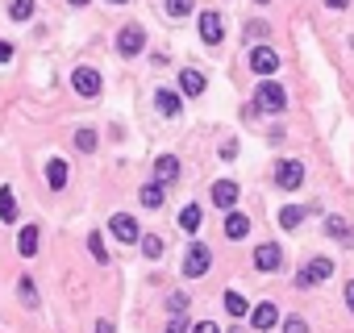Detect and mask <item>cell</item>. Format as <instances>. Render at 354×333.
Masks as SVG:
<instances>
[{
    "label": "cell",
    "mask_w": 354,
    "mask_h": 333,
    "mask_svg": "<svg viewBox=\"0 0 354 333\" xmlns=\"http://www.w3.org/2000/svg\"><path fill=\"white\" fill-rule=\"evenodd\" d=\"M209 267H213V250L205 242H192L188 254H184V275L188 280H200V275H209Z\"/></svg>",
    "instance_id": "cell-1"
},
{
    "label": "cell",
    "mask_w": 354,
    "mask_h": 333,
    "mask_svg": "<svg viewBox=\"0 0 354 333\" xmlns=\"http://www.w3.org/2000/svg\"><path fill=\"white\" fill-rule=\"evenodd\" d=\"M71 88H75L79 96H100V71H92V67H75Z\"/></svg>",
    "instance_id": "cell-8"
},
{
    "label": "cell",
    "mask_w": 354,
    "mask_h": 333,
    "mask_svg": "<svg viewBox=\"0 0 354 333\" xmlns=\"http://www.w3.org/2000/svg\"><path fill=\"white\" fill-rule=\"evenodd\" d=\"M155 104H159L163 117H179V108H184L179 92H171V88H159V92H155Z\"/></svg>",
    "instance_id": "cell-12"
},
{
    "label": "cell",
    "mask_w": 354,
    "mask_h": 333,
    "mask_svg": "<svg viewBox=\"0 0 354 333\" xmlns=\"http://www.w3.org/2000/svg\"><path fill=\"white\" fill-rule=\"evenodd\" d=\"M167 308H171V312H175V317H179V312H184V308H188V296H184V292H175V296H171V300H167Z\"/></svg>",
    "instance_id": "cell-32"
},
{
    "label": "cell",
    "mask_w": 354,
    "mask_h": 333,
    "mask_svg": "<svg viewBox=\"0 0 354 333\" xmlns=\"http://www.w3.org/2000/svg\"><path fill=\"white\" fill-rule=\"evenodd\" d=\"M255 104L263 108V113H283V108H288V92H283L279 84L263 79V84H259V92H255Z\"/></svg>",
    "instance_id": "cell-2"
},
{
    "label": "cell",
    "mask_w": 354,
    "mask_h": 333,
    "mask_svg": "<svg viewBox=\"0 0 354 333\" xmlns=\"http://www.w3.org/2000/svg\"><path fill=\"white\" fill-rule=\"evenodd\" d=\"M46 184H50V192H63L67 188V162L63 158H50L46 162Z\"/></svg>",
    "instance_id": "cell-14"
},
{
    "label": "cell",
    "mask_w": 354,
    "mask_h": 333,
    "mask_svg": "<svg viewBox=\"0 0 354 333\" xmlns=\"http://www.w3.org/2000/svg\"><path fill=\"white\" fill-rule=\"evenodd\" d=\"M205 88H209V79L200 75V71H179V92L184 96H200Z\"/></svg>",
    "instance_id": "cell-16"
},
{
    "label": "cell",
    "mask_w": 354,
    "mask_h": 333,
    "mask_svg": "<svg viewBox=\"0 0 354 333\" xmlns=\"http://www.w3.org/2000/svg\"><path fill=\"white\" fill-rule=\"evenodd\" d=\"M38 238H42V234H38V225H25V230L17 234V250H21L25 258H34V254H38Z\"/></svg>",
    "instance_id": "cell-18"
},
{
    "label": "cell",
    "mask_w": 354,
    "mask_h": 333,
    "mask_svg": "<svg viewBox=\"0 0 354 333\" xmlns=\"http://www.w3.org/2000/svg\"><path fill=\"white\" fill-rule=\"evenodd\" d=\"M155 175H159V184H175V180H179V158H175V154H163V158L155 162Z\"/></svg>",
    "instance_id": "cell-15"
},
{
    "label": "cell",
    "mask_w": 354,
    "mask_h": 333,
    "mask_svg": "<svg viewBox=\"0 0 354 333\" xmlns=\"http://www.w3.org/2000/svg\"><path fill=\"white\" fill-rule=\"evenodd\" d=\"M188 9H192V0H167V13L171 17H188Z\"/></svg>",
    "instance_id": "cell-30"
},
{
    "label": "cell",
    "mask_w": 354,
    "mask_h": 333,
    "mask_svg": "<svg viewBox=\"0 0 354 333\" xmlns=\"http://www.w3.org/2000/svg\"><path fill=\"white\" fill-rule=\"evenodd\" d=\"M246 234H250V217L229 212V217H225V238H233V242H238V238H246Z\"/></svg>",
    "instance_id": "cell-17"
},
{
    "label": "cell",
    "mask_w": 354,
    "mask_h": 333,
    "mask_svg": "<svg viewBox=\"0 0 354 333\" xmlns=\"http://www.w3.org/2000/svg\"><path fill=\"white\" fill-rule=\"evenodd\" d=\"M213 204L217 208H233L238 204V184L233 180H217L213 184Z\"/></svg>",
    "instance_id": "cell-11"
},
{
    "label": "cell",
    "mask_w": 354,
    "mask_h": 333,
    "mask_svg": "<svg viewBox=\"0 0 354 333\" xmlns=\"http://www.w3.org/2000/svg\"><path fill=\"white\" fill-rule=\"evenodd\" d=\"M67 5H75V9H84V5H88V0H67Z\"/></svg>",
    "instance_id": "cell-39"
},
{
    "label": "cell",
    "mask_w": 354,
    "mask_h": 333,
    "mask_svg": "<svg viewBox=\"0 0 354 333\" xmlns=\"http://www.w3.org/2000/svg\"><path fill=\"white\" fill-rule=\"evenodd\" d=\"M109 5H125V0H109Z\"/></svg>",
    "instance_id": "cell-41"
},
{
    "label": "cell",
    "mask_w": 354,
    "mask_h": 333,
    "mask_svg": "<svg viewBox=\"0 0 354 333\" xmlns=\"http://www.w3.org/2000/svg\"><path fill=\"white\" fill-rule=\"evenodd\" d=\"M192 333H221V329H217V325H213V321H200V325H196V329H192Z\"/></svg>",
    "instance_id": "cell-33"
},
{
    "label": "cell",
    "mask_w": 354,
    "mask_h": 333,
    "mask_svg": "<svg viewBox=\"0 0 354 333\" xmlns=\"http://www.w3.org/2000/svg\"><path fill=\"white\" fill-rule=\"evenodd\" d=\"M283 333H309V325L300 321V317H288V321H283Z\"/></svg>",
    "instance_id": "cell-31"
},
{
    "label": "cell",
    "mask_w": 354,
    "mask_h": 333,
    "mask_svg": "<svg viewBox=\"0 0 354 333\" xmlns=\"http://www.w3.org/2000/svg\"><path fill=\"white\" fill-rule=\"evenodd\" d=\"M279 262H283V250H279L275 242H263V246L255 250V267H259V271H279Z\"/></svg>",
    "instance_id": "cell-9"
},
{
    "label": "cell",
    "mask_w": 354,
    "mask_h": 333,
    "mask_svg": "<svg viewBox=\"0 0 354 333\" xmlns=\"http://www.w3.org/2000/svg\"><path fill=\"white\" fill-rule=\"evenodd\" d=\"M96 333H113V321H100V325H96Z\"/></svg>",
    "instance_id": "cell-38"
},
{
    "label": "cell",
    "mask_w": 354,
    "mask_h": 333,
    "mask_svg": "<svg viewBox=\"0 0 354 333\" xmlns=\"http://www.w3.org/2000/svg\"><path fill=\"white\" fill-rule=\"evenodd\" d=\"M250 71H255V75H275L279 71V54L271 50V46H255V50H250Z\"/></svg>",
    "instance_id": "cell-4"
},
{
    "label": "cell",
    "mask_w": 354,
    "mask_h": 333,
    "mask_svg": "<svg viewBox=\"0 0 354 333\" xmlns=\"http://www.w3.org/2000/svg\"><path fill=\"white\" fill-rule=\"evenodd\" d=\"M9 59H13V46H9V42H0V63H9Z\"/></svg>",
    "instance_id": "cell-34"
},
{
    "label": "cell",
    "mask_w": 354,
    "mask_h": 333,
    "mask_svg": "<svg viewBox=\"0 0 354 333\" xmlns=\"http://www.w3.org/2000/svg\"><path fill=\"white\" fill-rule=\"evenodd\" d=\"M329 275H333V262H329V258H313L305 271H300V280H296V284H300V288H313V284L329 280Z\"/></svg>",
    "instance_id": "cell-7"
},
{
    "label": "cell",
    "mask_w": 354,
    "mask_h": 333,
    "mask_svg": "<svg viewBox=\"0 0 354 333\" xmlns=\"http://www.w3.org/2000/svg\"><path fill=\"white\" fill-rule=\"evenodd\" d=\"M225 312H229V317H246V312H250L246 296H238V292H225Z\"/></svg>",
    "instance_id": "cell-22"
},
{
    "label": "cell",
    "mask_w": 354,
    "mask_h": 333,
    "mask_svg": "<svg viewBox=\"0 0 354 333\" xmlns=\"http://www.w3.org/2000/svg\"><path fill=\"white\" fill-rule=\"evenodd\" d=\"M88 250H92V258H96V262H109V250H105V242H100V234H92V238H88Z\"/></svg>",
    "instance_id": "cell-27"
},
{
    "label": "cell",
    "mask_w": 354,
    "mask_h": 333,
    "mask_svg": "<svg viewBox=\"0 0 354 333\" xmlns=\"http://www.w3.org/2000/svg\"><path fill=\"white\" fill-rule=\"evenodd\" d=\"M142 204H146V208H159V204H163V184H146V188H142Z\"/></svg>",
    "instance_id": "cell-25"
},
{
    "label": "cell",
    "mask_w": 354,
    "mask_h": 333,
    "mask_svg": "<svg viewBox=\"0 0 354 333\" xmlns=\"http://www.w3.org/2000/svg\"><path fill=\"white\" fill-rule=\"evenodd\" d=\"M21 296H25V308H38V292L29 284V275H21Z\"/></svg>",
    "instance_id": "cell-29"
},
{
    "label": "cell",
    "mask_w": 354,
    "mask_h": 333,
    "mask_svg": "<svg viewBox=\"0 0 354 333\" xmlns=\"http://www.w3.org/2000/svg\"><path fill=\"white\" fill-rule=\"evenodd\" d=\"M142 50H146V34L138 25H125L117 34V54H121V59H134V54H142Z\"/></svg>",
    "instance_id": "cell-5"
},
{
    "label": "cell",
    "mask_w": 354,
    "mask_h": 333,
    "mask_svg": "<svg viewBox=\"0 0 354 333\" xmlns=\"http://www.w3.org/2000/svg\"><path fill=\"white\" fill-rule=\"evenodd\" d=\"M325 5H329V9H333V13H342V9H346V5H350V0H325Z\"/></svg>",
    "instance_id": "cell-36"
},
{
    "label": "cell",
    "mask_w": 354,
    "mask_h": 333,
    "mask_svg": "<svg viewBox=\"0 0 354 333\" xmlns=\"http://www.w3.org/2000/svg\"><path fill=\"white\" fill-rule=\"evenodd\" d=\"M325 234H329V238H342V242H354V238H350V225H346L342 217H329V221H325Z\"/></svg>",
    "instance_id": "cell-24"
},
{
    "label": "cell",
    "mask_w": 354,
    "mask_h": 333,
    "mask_svg": "<svg viewBox=\"0 0 354 333\" xmlns=\"http://www.w3.org/2000/svg\"><path fill=\"white\" fill-rule=\"evenodd\" d=\"M75 150H79V154H92V150H96V134H92V130H79V134H75Z\"/></svg>",
    "instance_id": "cell-26"
},
{
    "label": "cell",
    "mask_w": 354,
    "mask_h": 333,
    "mask_svg": "<svg viewBox=\"0 0 354 333\" xmlns=\"http://www.w3.org/2000/svg\"><path fill=\"white\" fill-rule=\"evenodd\" d=\"M179 230H184V234H196V230H200V208H196V204H188V208L179 212Z\"/></svg>",
    "instance_id": "cell-20"
},
{
    "label": "cell",
    "mask_w": 354,
    "mask_h": 333,
    "mask_svg": "<svg viewBox=\"0 0 354 333\" xmlns=\"http://www.w3.org/2000/svg\"><path fill=\"white\" fill-rule=\"evenodd\" d=\"M255 5H271V0H255Z\"/></svg>",
    "instance_id": "cell-40"
},
{
    "label": "cell",
    "mask_w": 354,
    "mask_h": 333,
    "mask_svg": "<svg viewBox=\"0 0 354 333\" xmlns=\"http://www.w3.org/2000/svg\"><path fill=\"white\" fill-rule=\"evenodd\" d=\"M300 221H305V208H300V204H288V208L279 212V225H283V230H296Z\"/></svg>",
    "instance_id": "cell-21"
},
{
    "label": "cell",
    "mask_w": 354,
    "mask_h": 333,
    "mask_svg": "<svg viewBox=\"0 0 354 333\" xmlns=\"http://www.w3.org/2000/svg\"><path fill=\"white\" fill-rule=\"evenodd\" d=\"M250 325L263 329V333H267V329H275V325H279V308H275V304H259L255 312H250Z\"/></svg>",
    "instance_id": "cell-13"
},
{
    "label": "cell",
    "mask_w": 354,
    "mask_h": 333,
    "mask_svg": "<svg viewBox=\"0 0 354 333\" xmlns=\"http://www.w3.org/2000/svg\"><path fill=\"white\" fill-rule=\"evenodd\" d=\"M200 38H205L209 46H217V42L225 38V25H221L217 13H200Z\"/></svg>",
    "instance_id": "cell-10"
},
{
    "label": "cell",
    "mask_w": 354,
    "mask_h": 333,
    "mask_svg": "<svg viewBox=\"0 0 354 333\" xmlns=\"http://www.w3.org/2000/svg\"><path fill=\"white\" fill-rule=\"evenodd\" d=\"M184 329H188V325H184V321H179V317H175V321H171V325H167V333H184Z\"/></svg>",
    "instance_id": "cell-35"
},
{
    "label": "cell",
    "mask_w": 354,
    "mask_h": 333,
    "mask_svg": "<svg viewBox=\"0 0 354 333\" xmlns=\"http://www.w3.org/2000/svg\"><path fill=\"white\" fill-rule=\"evenodd\" d=\"M142 254L146 258H163V238H142Z\"/></svg>",
    "instance_id": "cell-28"
},
{
    "label": "cell",
    "mask_w": 354,
    "mask_h": 333,
    "mask_svg": "<svg viewBox=\"0 0 354 333\" xmlns=\"http://www.w3.org/2000/svg\"><path fill=\"white\" fill-rule=\"evenodd\" d=\"M109 234H113L117 242H129V246H134V242L142 238V230H138V221H134L129 212H113V221H109Z\"/></svg>",
    "instance_id": "cell-6"
},
{
    "label": "cell",
    "mask_w": 354,
    "mask_h": 333,
    "mask_svg": "<svg viewBox=\"0 0 354 333\" xmlns=\"http://www.w3.org/2000/svg\"><path fill=\"white\" fill-rule=\"evenodd\" d=\"M275 184H279L283 192H296L300 184H305V166H300V158H283V162L275 166Z\"/></svg>",
    "instance_id": "cell-3"
},
{
    "label": "cell",
    "mask_w": 354,
    "mask_h": 333,
    "mask_svg": "<svg viewBox=\"0 0 354 333\" xmlns=\"http://www.w3.org/2000/svg\"><path fill=\"white\" fill-rule=\"evenodd\" d=\"M0 221H17V200H13V188H0Z\"/></svg>",
    "instance_id": "cell-19"
},
{
    "label": "cell",
    "mask_w": 354,
    "mask_h": 333,
    "mask_svg": "<svg viewBox=\"0 0 354 333\" xmlns=\"http://www.w3.org/2000/svg\"><path fill=\"white\" fill-rule=\"evenodd\" d=\"M346 308L354 312V284H346Z\"/></svg>",
    "instance_id": "cell-37"
},
{
    "label": "cell",
    "mask_w": 354,
    "mask_h": 333,
    "mask_svg": "<svg viewBox=\"0 0 354 333\" xmlns=\"http://www.w3.org/2000/svg\"><path fill=\"white\" fill-rule=\"evenodd\" d=\"M9 17L13 21H29L34 17V0H9Z\"/></svg>",
    "instance_id": "cell-23"
}]
</instances>
